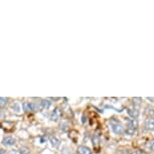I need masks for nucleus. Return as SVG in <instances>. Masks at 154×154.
Wrapping results in <instances>:
<instances>
[{
  "instance_id": "obj_3",
  "label": "nucleus",
  "mask_w": 154,
  "mask_h": 154,
  "mask_svg": "<svg viewBox=\"0 0 154 154\" xmlns=\"http://www.w3.org/2000/svg\"><path fill=\"white\" fill-rule=\"evenodd\" d=\"M23 110L26 112H30V111H36V105H34L32 103H28V102H25L23 103Z\"/></svg>"
},
{
  "instance_id": "obj_12",
  "label": "nucleus",
  "mask_w": 154,
  "mask_h": 154,
  "mask_svg": "<svg viewBox=\"0 0 154 154\" xmlns=\"http://www.w3.org/2000/svg\"><path fill=\"white\" fill-rule=\"evenodd\" d=\"M28 152H29V150L26 147H23L20 149V154H28Z\"/></svg>"
},
{
  "instance_id": "obj_5",
  "label": "nucleus",
  "mask_w": 154,
  "mask_h": 154,
  "mask_svg": "<svg viewBox=\"0 0 154 154\" xmlns=\"http://www.w3.org/2000/svg\"><path fill=\"white\" fill-rule=\"evenodd\" d=\"M127 113H128V115H129L130 117L133 118V119H137L138 116H139V110H138V108H135V107H134V108L128 109Z\"/></svg>"
},
{
  "instance_id": "obj_4",
  "label": "nucleus",
  "mask_w": 154,
  "mask_h": 154,
  "mask_svg": "<svg viewBox=\"0 0 154 154\" xmlns=\"http://www.w3.org/2000/svg\"><path fill=\"white\" fill-rule=\"evenodd\" d=\"M60 116H62V111H60V108H56L53 111V113H51V119L53 121H57L60 118Z\"/></svg>"
},
{
  "instance_id": "obj_2",
  "label": "nucleus",
  "mask_w": 154,
  "mask_h": 154,
  "mask_svg": "<svg viewBox=\"0 0 154 154\" xmlns=\"http://www.w3.org/2000/svg\"><path fill=\"white\" fill-rule=\"evenodd\" d=\"M111 128H112V131L115 134H121V133L124 132V127L120 123H117V122H112Z\"/></svg>"
},
{
  "instance_id": "obj_13",
  "label": "nucleus",
  "mask_w": 154,
  "mask_h": 154,
  "mask_svg": "<svg viewBox=\"0 0 154 154\" xmlns=\"http://www.w3.org/2000/svg\"><path fill=\"white\" fill-rule=\"evenodd\" d=\"M7 99L6 98H4V97H1V98H0V103H1V106L2 107H3L4 105H5V104H6L7 103Z\"/></svg>"
},
{
  "instance_id": "obj_11",
  "label": "nucleus",
  "mask_w": 154,
  "mask_h": 154,
  "mask_svg": "<svg viewBox=\"0 0 154 154\" xmlns=\"http://www.w3.org/2000/svg\"><path fill=\"white\" fill-rule=\"evenodd\" d=\"M12 109L14 110L15 112H20V106H19V104L18 103H15V104H13L12 105Z\"/></svg>"
},
{
  "instance_id": "obj_16",
  "label": "nucleus",
  "mask_w": 154,
  "mask_h": 154,
  "mask_svg": "<svg viewBox=\"0 0 154 154\" xmlns=\"http://www.w3.org/2000/svg\"><path fill=\"white\" fill-rule=\"evenodd\" d=\"M134 154H146V153L143 152V151H136Z\"/></svg>"
},
{
  "instance_id": "obj_15",
  "label": "nucleus",
  "mask_w": 154,
  "mask_h": 154,
  "mask_svg": "<svg viewBox=\"0 0 154 154\" xmlns=\"http://www.w3.org/2000/svg\"><path fill=\"white\" fill-rule=\"evenodd\" d=\"M147 100L149 102H152V103H154V98L153 97H147Z\"/></svg>"
},
{
  "instance_id": "obj_9",
  "label": "nucleus",
  "mask_w": 154,
  "mask_h": 154,
  "mask_svg": "<svg viewBox=\"0 0 154 154\" xmlns=\"http://www.w3.org/2000/svg\"><path fill=\"white\" fill-rule=\"evenodd\" d=\"M49 141H51V146L54 147V148H57L60 146V140L57 139L56 136H51L49 137Z\"/></svg>"
},
{
  "instance_id": "obj_1",
  "label": "nucleus",
  "mask_w": 154,
  "mask_h": 154,
  "mask_svg": "<svg viewBox=\"0 0 154 154\" xmlns=\"http://www.w3.org/2000/svg\"><path fill=\"white\" fill-rule=\"evenodd\" d=\"M137 127H138L137 120H136V119H130V120L127 122V127H126V130H125V133L129 136L134 135Z\"/></svg>"
},
{
  "instance_id": "obj_10",
  "label": "nucleus",
  "mask_w": 154,
  "mask_h": 154,
  "mask_svg": "<svg viewBox=\"0 0 154 154\" xmlns=\"http://www.w3.org/2000/svg\"><path fill=\"white\" fill-rule=\"evenodd\" d=\"M40 106H42V109H48L51 106V102L49 100H42L40 102Z\"/></svg>"
},
{
  "instance_id": "obj_6",
  "label": "nucleus",
  "mask_w": 154,
  "mask_h": 154,
  "mask_svg": "<svg viewBox=\"0 0 154 154\" xmlns=\"http://www.w3.org/2000/svg\"><path fill=\"white\" fill-rule=\"evenodd\" d=\"M145 129L146 130H153L154 129V118L149 117L145 121Z\"/></svg>"
},
{
  "instance_id": "obj_8",
  "label": "nucleus",
  "mask_w": 154,
  "mask_h": 154,
  "mask_svg": "<svg viewBox=\"0 0 154 154\" xmlns=\"http://www.w3.org/2000/svg\"><path fill=\"white\" fill-rule=\"evenodd\" d=\"M78 154H92V151L87 146H79L77 150Z\"/></svg>"
},
{
  "instance_id": "obj_7",
  "label": "nucleus",
  "mask_w": 154,
  "mask_h": 154,
  "mask_svg": "<svg viewBox=\"0 0 154 154\" xmlns=\"http://www.w3.org/2000/svg\"><path fill=\"white\" fill-rule=\"evenodd\" d=\"M2 144L5 145V146H12V145L15 144V140L12 137H10V136H7V137L3 138Z\"/></svg>"
},
{
  "instance_id": "obj_14",
  "label": "nucleus",
  "mask_w": 154,
  "mask_h": 154,
  "mask_svg": "<svg viewBox=\"0 0 154 154\" xmlns=\"http://www.w3.org/2000/svg\"><path fill=\"white\" fill-rule=\"evenodd\" d=\"M149 147H150V149H151V150L154 151V139H152V140H151V142H150V145H149Z\"/></svg>"
}]
</instances>
